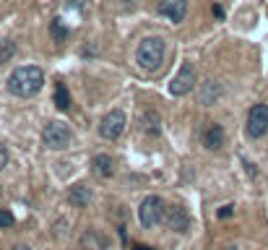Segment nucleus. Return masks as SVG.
I'll list each match as a JSON object with an SVG mask.
<instances>
[{"instance_id":"f257e3e1","label":"nucleus","mask_w":268,"mask_h":250,"mask_svg":"<svg viewBox=\"0 0 268 250\" xmlns=\"http://www.w3.org/2000/svg\"><path fill=\"white\" fill-rule=\"evenodd\" d=\"M42 86H44V71L37 65L16 68L8 76V92L13 97H34L42 92Z\"/></svg>"},{"instance_id":"f03ea898","label":"nucleus","mask_w":268,"mask_h":250,"mask_svg":"<svg viewBox=\"0 0 268 250\" xmlns=\"http://www.w3.org/2000/svg\"><path fill=\"white\" fill-rule=\"evenodd\" d=\"M164 55H167V44L161 37H146L141 44H138V52H135V63L141 71L146 73H154L161 68L164 63Z\"/></svg>"},{"instance_id":"7ed1b4c3","label":"nucleus","mask_w":268,"mask_h":250,"mask_svg":"<svg viewBox=\"0 0 268 250\" xmlns=\"http://www.w3.org/2000/svg\"><path fill=\"white\" fill-rule=\"evenodd\" d=\"M164 217H167V206H164V201H161L159 196L143 198L141 209H138V219H141V224L146 227V230L161 224V222H164Z\"/></svg>"},{"instance_id":"20e7f679","label":"nucleus","mask_w":268,"mask_h":250,"mask_svg":"<svg viewBox=\"0 0 268 250\" xmlns=\"http://www.w3.org/2000/svg\"><path fill=\"white\" fill-rule=\"evenodd\" d=\"M125 125H128V118L123 110H110L107 115L102 118L99 123V135L104 141H118L120 135L125 133Z\"/></svg>"},{"instance_id":"39448f33","label":"nucleus","mask_w":268,"mask_h":250,"mask_svg":"<svg viewBox=\"0 0 268 250\" xmlns=\"http://www.w3.org/2000/svg\"><path fill=\"white\" fill-rule=\"evenodd\" d=\"M42 143L47 146V149H52V151L65 149V146L71 143V130H68V125L57 123V120L47 123L44 130H42Z\"/></svg>"},{"instance_id":"423d86ee","label":"nucleus","mask_w":268,"mask_h":250,"mask_svg":"<svg viewBox=\"0 0 268 250\" xmlns=\"http://www.w3.org/2000/svg\"><path fill=\"white\" fill-rule=\"evenodd\" d=\"M193 86H195V68H193V63H182L177 76H174L172 84H169V94L172 97H185V94L193 92Z\"/></svg>"},{"instance_id":"0eeeda50","label":"nucleus","mask_w":268,"mask_h":250,"mask_svg":"<svg viewBox=\"0 0 268 250\" xmlns=\"http://www.w3.org/2000/svg\"><path fill=\"white\" fill-rule=\"evenodd\" d=\"M268 130V105H255L248 112V135L250 138H263Z\"/></svg>"},{"instance_id":"6e6552de","label":"nucleus","mask_w":268,"mask_h":250,"mask_svg":"<svg viewBox=\"0 0 268 250\" xmlns=\"http://www.w3.org/2000/svg\"><path fill=\"white\" fill-rule=\"evenodd\" d=\"M159 13L169 18L172 24H180L188 16V0H161L159 3Z\"/></svg>"},{"instance_id":"1a4fd4ad","label":"nucleus","mask_w":268,"mask_h":250,"mask_svg":"<svg viewBox=\"0 0 268 250\" xmlns=\"http://www.w3.org/2000/svg\"><path fill=\"white\" fill-rule=\"evenodd\" d=\"M167 224L174 232H188L190 230V214L182 206H172V209H167Z\"/></svg>"},{"instance_id":"9d476101","label":"nucleus","mask_w":268,"mask_h":250,"mask_svg":"<svg viewBox=\"0 0 268 250\" xmlns=\"http://www.w3.org/2000/svg\"><path fill=\"white\" fill-rule=\"evenodd\" d=\"M203 146L211 149V151H219L221 146H224V128H221L219 123L208 125V130L203 133Z\"/></svg>"},{"instance_id":"9b49d317","label":"nucleus","mask_w":268,"mask_h":250,"mask_svg":"<svg viewBox=\"0 0 268 250\" xmlns=\"http://www.w3.org/2000/svg\"><path fill=\"white\" fill-rule=\"evenodd\" d=\"M81 248L84 250H107V237L99 230H86L81 235Z\"/></svg>"},{"instance_id":"f8f14e48","label":"nucleus","mask_w":268,"mask_h":250,"mask_svg":"<svg viewBox=\"0 0 268 250\" xmlns=\"http://www.w3.org/2000/svg\"><path fill=\"white\" fill-rule=\"evenodd\" d=\"M68 203H71V206H76V209L89 206V203H91V190H89L84 183L73 185L71 190H68Z\"/></svg>"},{"instance_id":"ddd939ff","label":"nucleus","mask_w":268,"mask_h":250,"mask_svg":"<svg viewBox=\"0 0 268 250\" xmlns=\"http://www.w3.org/2000/svg\"><path fill=\"white\" fill-rule=\"evenodd\" d=\"M91 167H94V172H97L99 177H104V180L115 175V162L110 159V154H97L94 162H91Z\"/></svg>"},{"instance_id":"4468645a","label":"nucleus","mask_w":268,"mask_h":250,"mask_svg":"<svg viewBox=\"0 0 268 250\" xmlns=\"http://www.w3.org/2000/svg\"><path fill=\"white\" fill-rule=\"evenodd\" d=\"M221 94V86L216 81H206L201 89V105H214V99H219Z\"/></svg>"},{"instance_id":"2eb2a0df","label":"nucleus","mask_w":268,"mask_h":250,"mask_svg":"<svg viewBox=\"0 0 268 250\" xmlns=\"http://www.w3.org/2000/svg\"><path fill=\"white\" fill-rule=\"evenodd\" d=\"M55 105H57V110H63V112L71 107V94H68L65 84H57L55 86Z\"/></svg>"},{"instance_id":"dca6fc26","label":"nucleus","mask_w":268,"mask_h":250,"mask_svg":"<svg viewBox=\"0 0 268 250\" xmlns=\"http://www.w3.org/2000/svg\"><path fill=\"white\" fill-rule=\"evenodd\" d=\"M13 55H16V44L10 42V39H0V65L8 63Z\"/></svg>"},{"instance_id":"f3484780","label":"nucleus","mask_w":268,"mask_h":250,"mask_svg":"<svg viewBox=\"0 0 268 250\" xmlns=\"http://www.w3.org/2000/svg\"><path fill=\"white\" fill-rule=\"evenodd\" d=\"M50 29H52V37H55V42H63V39H68V29L63 26V21H60V18H52Z\"/></svg>"},{"instance_id":"a211bd4d","label":"nucleus","mask_w":268,"mask_h":250,"mask_svg":"<svg viewBox=\"0 0 268 250\" xmlns=\"http://www.w3.org/2000/svg\"><path fill=\"white\" fill-rule=\"evenodd\" d=\"M159 123H161V118L156 115V112H146V115H143V125H146V130H151V133H159Z\"/></svg>"},{"instance_id":"6ab92c4d","label":"nucleus","mask_w":268,"mask_h":250,"mask_svg":"<svg viewBox=\"0 0 268 250\" xmlns=\"http://www.w3.org/2000/svg\"><path fill=\"white\" fill-rule=\"evenodd\" d=\"M16 219H13V214L5 211V209H0V230H8V227H13Z\"/></svg>"},{"instance_id":"aec40b11","label":"nucleus","mask_w":268,"mask_h":250,"mask_svg":"<svg viewBox=\"0 0 268 250\" xmlns=\"http://www.w3.org/2000/svg\"><path fill=\"white\" fill-rule=\"evenodd\" d=\"M232 214H235V206H221L219 209V219H229Z\"/></svg>"},{"instance_id":"412c9836","label":"nucleus","mask_w":268,"mask_h":250,"mask_svg":"<svg viewBox=\"0 0 268 250\" xmlns=\"http://www.w3.org/2000/svg\"><path fill=\"white\" fill-rule=\"evenodd\" d=\"M5 164H8V149H5L3 143H0V169H3Z\"/></svg>"},{"instance_id":"4be33fe9","label":"nucleus","mask_w":268,"mask_h":250,"mask_svg":"<svg viewBox=\"0 0 268 250\" xmlns=\"http://www.w3.org/2000/svg\"><path fill=\"white\" fill-rule=\"evenodd\" d=\"M214 16H216V18H224V8H221V5H214Z\"/></svg>"},{"instance_id":"5701e85b","label":"nucleus","mask_w":268,"mask_h":250,"mask_svg":"<svg viewBox=\"0 0 268 250\" xmlns=\"http://www.w3.org/2000/svg\"><path fill=\"white\" fill-rule=\"evenodd\" d=\"M135 3H138V0H125L123 5H125V8H135Z\"/></svg>"},{"instance_id":"b1692460","label":"nucleus","mask_w":268,"mask_h":250,"mask_svg":"<svg viewBox=\"0 0 268 250\" xmlns=\"http://www.w3.org/2000/svg\"><path fill=\"white\" fill-rule=\"evenodd\" d=\"M133 250H156V248H148V245H135Z\"/></svg>"},{"instance_id":"393cba45","label":"nucleus","mask_w":268,"mask_h":250,"mask_svg":"<svg viewBox=\"0 0 268 250\" xmlns=\"http://www.w3.org/2000/svg\"><path fill=\"white\" fill-rule=\"evenodd\" d=\"M13 250H31L29 245H13Z\"/></svg>"},{"instance_id":"a878e982","label":"nucleus","mask_w":268,"mask_h":250,"mask_svg":"<svg viewBox=\"0 0 268 250\" xmlns=\"http://www.w3.org/2000/svg\"><path fill=\"white\" fill-rule=\"evenodd\" d=\"M227 250H240V248H235V245H232V248H227Z\"/></svg>"}]
</instances>
